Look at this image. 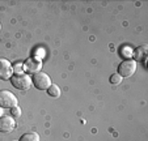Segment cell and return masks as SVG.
<instances>
[{
    "instance_id": "cell-1",
    "label": "cell",
    "mask_w": 148,
    "mask_h": 141,
    "mask_svg": "<svg viewBox=\"0 0 148 141\" xmlns=\"http://www.w3.org/2000/svg\"><path fill=\"white\" fill-rule=\"evenodd\" d=\"M32 84H33V85L36 86V89H38V90H47L51 86V78L47 73L39 71V72L33 75Z\"/></svg>"
},
{
    "instance_id": "cell-2",
    "label": "cell",
    "mask_w": 148,
    "mask_h": 141,
    "mask_svg": "<svg viewBox=\"0 0 148 141\" xmlns=\"http://www.w3.org/2000/svg\"><path fill=\"white\" fill-rule=\"evenodd\" d=\"M136 71V61L134 59H126L118 67V75L121 77H131Z\"/></svg>"
},
{
    "instance_id": "cell-3",
    "label": "cell",
    "mask_w": 148,
    "mask_h": 141,
    "mask_svg": "<svg viewBox=\"0 0 148 141\" xmlns=\"http://www.w3.org/2000/svg\"><path fill=\"white\" fill-rule=\"evenodd\" d=\"M12 85L14 86L18 90H28L32 85V78L30 76L24 75V73H20V75H13L11 77Z\"/></svg>"
},
{
    "instance_id": "cell-4",
    "label": "cell",
    "mask_w": 148,
    "mask_h": 141,
    "mask_svg": "<svg viewBox=\"0 0 148 141\" xmlns=\"http://www.w3.org/2000/svg\"><path fill=\"white\" fill-rule=\"evenodd\" d=\"M17 106V98L12 91L0 90V107L3 108H13Z\"/></svg>"
},
{
    "instance_id": "cell-5",
    "label": "cell",
    "mask_w": 148,
    "mask_h": 141,
    "mask_svg": "<svg viewBox=\"0 0 148 141\" xmlns=\"http://www.w3.org/2000/svg\"><path fill=\"white\" fill-rule=\"evenodd\" d=\"M13 76V67L7 59H0V78L1 80H11Z\"/></svg>"
},
{
    "instance_id": "cell-6",
    "label": "cell",
    "mask_w": 148,
    "mask_h": 141,
    "mask_svg": "<svg viewBox=\"0 0 148 141\" xmlns=\"http://www.w3.org/2000/svg\"><path fill=\"white\" fill-rule=\"evenodd\" d=\"M16 122L12 116H0V132L9 133L14 129Z\"/></svg>"
},
{
    "instance_id": "cell-7",
    "label": "cell",
    "mask_w": 148,
    "mask_h": 141,
    "mask_svg": "<svg viewBox=\"0 0 148 141\" xmlns=\"http://www.w3.org/2000/svg\"><path fill=\"white\" fill-rule=\"evenodd\" d=\"M42 68V61L37 58H30L24 63V69L28 73H37Z\"/></svg>"
},
{
    "instance_id": "cell-8",
    "label": "cell",
    "mask_w": 148,
    "mask_h": 141,
    "mask_svg": "<svg viewBox=\"0 0 148 141\" xmlns=\"http://www.w3.org/2000/svg\"><path fill=\"white\" fill-rule=\"evenodd\" d=\"M145 58H147V44H143L135 50V59L144 61Z\"/></svg>"
},
{
    "instance_id": "cell-9",
    "label": "cell",
    "mask_w": 148,
    "mask_h": 141,
    "mask_svg": "<svg viewBox=\"0 0 148 141\" xmlns=\"http://www.w3.org/2000/svg\"><path fill=\"white\" fill-rule=\"evenodd\" d=\"M18 141H39V136L36 132H29V133H24Z\"/></svg>"
},
{
    "instance_id": "cell-10",
    "label": "cell",
    "mask_w": 148,
    "mask_h": 141,
    "mask_svg": "<svg viewBox=\"0 0 148 141\" xmlns=\"http://www.w3.org/2000/svg\"><path fill=\"white\" fill-rule=\"evenodd\" d=\"M47 94L50 97H54V98H58L60 95V89H59L58 85L55 84H51V86L47 89Z\"/></svg>"
},
{
    "instance_id": "cell-11",
    "label": "cell",
    "mask_w": 148,
    "mask_h": 141,
    "mask_svg": "<svg viewBox=\"0 0 148 141\" xmlns=\"http://www.w3.org/2000/svg\"><path fill=\"white\" fill-rule=\"evenodd\" d=\"M121 81H122V77H121L118 73H114V75L110 76V82H112L113 85H115V84H121Z\"/></svg>"
},
{
    "instance_id": "cell-12",
    "label": "cell",
    "mask_w": 148,
    "mask_h": 141,
    "mask_svg": "<svg viewBox=\"0 0 148 141\" xmlns=\"http://www.w3.org/2000/svg\"><path fill=\"white\" fill-rule=\"evenodd\" d=\"M11 112H12V118H18V116L21 115V110H20L17 106L13 108H11Z\"/></svg>"
},
{
    "instance_id": "cell-13",
    "label": "cell",
    "mask_w": 148,
    "mask_h": 141,
    "mask_svg": "<svg viewBox=\"0 0 148 141\" xmlns=\"http://www.w3.org/2000/svg\"><path fill=\"white\" fill-rule=\"evenodd\" d=\"M0 29H1V25H0Z\"/></svg>"
}]
</instances>
